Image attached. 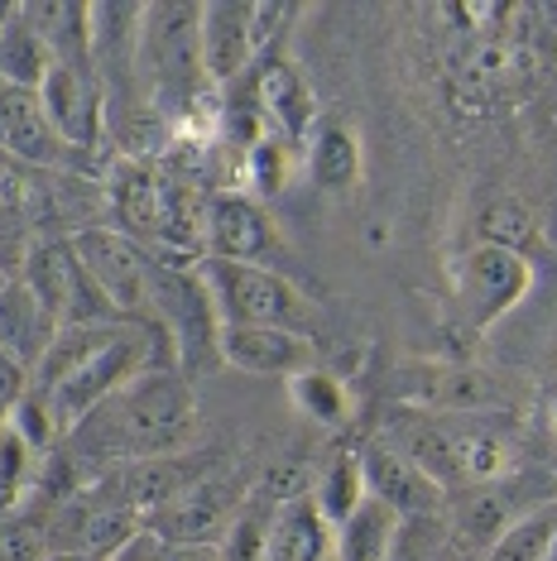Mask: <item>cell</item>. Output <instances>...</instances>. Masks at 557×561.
Wrapping results in <instances>:
<instances>
[{"label":"cell","mask_w":557,"mask_h":561,"mask_svg":"<svg viewBox=\"0 0 557 561\" xmlns=\"http://www.w3.org/2000/svg\"><path fill=\"white\" fill-rule=\"evenodd\" d=\"M197 442V399L183 369H145L62 437L68 461L101 470L149 456H179Z\"/></svg>","instance_id":"1"},{"label":"cell","mask_w":557,"mask_h":561,"mask_svg":"<svg viewBox=\"0 0 557 561\" xmlns=\"http://www.w3.org/2000/svg\"><path fill=\"white\" fill-rule=\"evenodd\" d=\"M395 446L437 484L442 494H447V500L519 470V446L496 417L413 413V423L399 432Z\"/></svg>","instance_id":"2"},{"label":"cell","mask_w":557,"mask_h":561,"mask_svg":"<svg viewBox=\"0 0 557 561\" xmlns=\"http://www.w3.org/2000/svg\"><path fill=\"white\" fill-rule=\"evenodd\" d=\"M159 346L173 355V346L163 336H155V331H145V327H121L111 341H101V346L87 355V360L72 369V375H62L54 389L44 393L48 408H54V423L58 432L68 437L72 427L82 423L92 408H101L111 399L116 389H125L135 375H145V369H173V365H163L159 360ZM179 360V355H173Z\"/></svg>","instance_id":"3"},{"label":"cell","mask_w":557,"mask_h":561,"mask_svg":"<svg viewBox=\"0 0 557 561\" xmlns=\"http://www.w3.org/2000/svg\"><path fill=\"white\" fill-rule=\"evenodd\" d=\"M197 274L212 293L221 327H284L312 336L318 327V308L288 284L278 270L264 264H231V260H197Z\"/></svg>","instance_id":"4"},{"label":"cell","mask_w":557,"mask_h":561,"mask_svg":"<svg viewBox=\"0 0 557 561\" xmlns=\"http://www.w3.org/2000/svg\"><path fill=\"white\" fill-rule=\"evenodd\" d=\"M202 5H145L139 15V48L135 72L155 87V101H193L207 82L202 72V44H197Z\"/></svg>","instance_id":"5"},{"label":"cell","mask_w":557,"mask_h":561,"mask_svg":"<svg viewBox=\"0 0 557 561\" xmlns=\"http://www.w3.org/2000/svg\"><path fill=\"white\" fill-rule=\"evenodd\" d=\"M72 250L87 264V274L96 278V288L106 293V302L121 312V322L159 331V312H155V254L135 240H125L111 226H87V231L72 236ZM169 341V336H163Z\"/></svg>","instance_id":"6"},{"label":"cell","mask_w":557,"mask_h":561,"mask_svg":"<svg viewBox=\"0 0 557 561\" xmlns=\"http://www.w3.org/2000/svg\"><path fill=\"white\" fill-rule=\"evenodd\" d=\"M155 312L159 331L169 336L179 369H202L217 355L221 317L212 308V293L197 274V260H155Z\"/></svg>","instance_id":"7"},{"label":"cell","mask_w":557,"mask_h":561,"mask_svg":"<svg viewBox=\"0 0 557 561\" xmlns=\"http://www.w3.org/2000/svg\"><path fill=\"white\" fill-rule=\"evenodd\" d=\"M557 500V480L548 470H510L504 480H490V484H476V490H462L447 500V528L452 538H457L466 552H490V542L500 538L510 523H519L524 514H534V508L553 504Z\"/></svg>","instance_id":"8"},{"label":"cell","mask_w":557,"mask_h":561,"mask_svg":"<svg viewBox=\"0 0 557 561\" xmlns=\"http://www.w3.org/2000/svg\"><path fill=\"white\" fill-rule=\"evenodd\" d=\"M452 302L471 331H490L500 317H510L534 288V264L504 245H471L452 260Z\"/></svg>","instance_id":"9"},{"label":"cell","mask_w":557,"mask_h":561,"mask_svg":"<svg viewBox=\"0 0 557 561\" xmlns=\"http://www.w3.org/2000/svg\"><path fill=\"white\" fill-rule=\"evenodd\" d=\"M24 284L58 317V327H130V322H121V312L111 308L106 293L96 288V278L87 274L72 240H44V245H34L30 264H24Z\"/></svg>","instance_id":"10"},{"label":"cell","mask_w":557,"mask_h":561,"mask_svg":"<svg viewBox=\"0 0 557 561\" xmlns=\"http://www.w3.org/2000/svg\"><path fill=\"white\" fill-rule=\"evenodd\" d=\"M221 461H217V451H179V456H149V461H125V466H111V470H101V476L87 484V490L96 494V500H106V504H121V508H130V514H155L159 504H169L173 494H183V490H193L197 480H207V476H217Z\"/></svg>","instance_id":"11"},{"label":"cell","mask_w":557,"mask_h":561,"mask_svg":"<svg viewBox=\"0 0 557 561\" xmlns=\"http://www.w3.org/2000/svg\"><path fill=\"white\" fill-rule=\"evenodd\" d=\"M250 490L246 480L226 476V470H217V476L197 480L193 490L173 494L169 504H159L155 514H145L139 523L145 528H155L163 542H202V547H221L226 533H231V523L240 518V508H246Z\"/></svg>","instance_id":"12"},{"label":"cell","mask_w":557,"mask_h":561,"mask_svg":"<svg viewBox=\"0 0 557 561\" xmlns=\"http://www.w3.org/2000/svg\"><path fill=\"white\" fill-rule=\"evenodd\" d=\"M39 106L62 135V145L87 154L101 145V121H106V87H101L92 62H54V72L39 87Z\"/></svg>","instance_id":"13"},{"label":"cell","mask_w":557,"mask_h":561,"mask_svg":"<svg viewBox=\"0 0 557 561\" xmlns=\"http://www.w3.org/2000/svg\"><path fill=\"white\" fill-rule=\"evenodd\" d=\"M395 393L403 403H413L418 413H447V417H490L504 408L496 379L462 365H409Z\"/></svg>","instance_id":"14"},{"label":"cell","mask_w":557,"mask_h":561,"mask_svg":"<svg viewBox=\"0 0 557 561\" xmlns=\"http://www.w3.org/2000/svg\"><path fill=\"white\" fill-rule=\"evenodd\" d=\"M217 355L221 365L255 379H298L303 369H318L312 336L284 331V327H221Z\"/></svg>","instance_id":"15"},{"label":"cell","mask_w":557,"mask_h":561,"mask_svg":"<svg viewBox=\"0 0 557 561\" xmlns=\"http://www.w3.org/2000/svg\"><path fill=\"white\" fill-rule=\"evenodd\" d=\"M255 5L246 0H207L197 20V44H202V72L212 87H231L250 78L255 68V30H250Z\"/></svg>","instance_id":"16"},{"label":"cell","mask_w":557,"mask_h":561,"mask_svg":"<svg viewBox=\"0 0 557 561\" xmlns=\"http://www.w3.org/2000/svg\"><path fill=\"white\" fill-rule=\"evenodd\" d=\"M356 456H361L365 494L389 504L399 518H423V514H442V508H447V494H442L395 442H371V446H361Z\"/></svg>","instance_id":"17"},{"label":"cell","mask_w":557,"mask_h":561,"mask_svg":"<svg viewBox=\"0 0 557 561\" xmlns=\"http://www.w3.org/2000/svg\"><path fill=\"white\" fill-rule=\"evenodd\" d=\"M278 236L270 211L260 207L250 193H212L207 202V260H231V264H260L264 254H274Z\"/></svg>","instance_id":"18"},{"label":"cell","mask_w":557,"mask_h":561,"mask_svg":"<svg viewBox=\"0 0 557 561\" xmlns=\"http://www.w3.org/2000/svg\"><path fill=\"white\" fill-rule=\"evenodd\" d=\"M0 154L34 163V169H68L78 149L62 145V135L39 106V92L0 87Z\"/></svg>","instance_id":"19"},{"label":"cell","mask_w":557,"mask_h":561,"mask_svg":"<svg viewBox=\"0 0 557 561\" xmlns=\"http://www.w3.org/2000/svg\"><path fill=\"white\" fill-rule=\"evenodd\" d=\"M106 211L111 231L149 250L159 240V173L145 159H116L106 173Z\"/></svg>","instance_id":"20"},{"label":"cell","mask_w":557,"mask_h":561,"mask_svg":"<svg viewBox=\"0 0 557 561\" xmlns=\"http://www.w3.org/2000/svg\"><path fill=\"white\" fill-rule=\"evenodd\" d=\"M337 528L322 518L308 490L294 500H274L270 533H264V561H332Z\"/></svg>","instance_id":"21"},{"label":"cell","mask_w":557,"mask_h":561,"mask_svg":"<svg viewBox=\"0 0 557 561\" xmlns=\"http://www.w3.org/2000/svg\"><path fill=\"white\" fill-rule=\"evenodd\" d=\"M58 331H62L58 317L34 298V288L24 284V278H10V284L0 288V351H5L10 360H20L34 375V365L48 355Z\"/></svg>","instance_id":"22"},{"label":"cell","mask_w":557,"mask_h":561,"mask_svg":"<svg viewBox=\"0 0 557 561\" xmlns=\"http://www.w3.org/2000/svg\"><path fill=\"white\" fill-rule=\"evenodd\" d=\"M255 106H260L264 135H278V139H288V145H308L318 106H312L308 82H303L288 62H270L255 78Z\"/></svg>","instance_id":"23"},{"label":"cell","mask_w":557,"mask_h":561,"mask_svg":"<svg viewBox=\"0 0 557 561\" xmlns=\"http://www.w3.org/2000/svg\"><path fill=\"white\" fill-rule=\"evenodd\" d=\"M54 48L39 30L30 24V15L15 5L10 20L0 24V87H15V92H39L44 78L54 72Z\"/></svg>","instance_id":"24"},{"label":"cell","mask_w":557,"mask_h":561,"mask_svg":"<svg viewBox=\"0 0 557 561\" xmlns=\"http://www.w3.org/2000/svg\"><path fill=\"white\" fill-rule=\"evenodd\" d=\"M399 514L379 500H365L356 504V514L346 523H337V542H332V561H389L395 552V538H399Z\"/></svg>","instance_id":"25"},{"label":"cell","mask_w":557,"mask_h":561,"mask_svg":"<svg viewBox=\"0 0 557 561\" xmlns=\"http://www.w3.org/2000/svg\"><path fill=\"white\" fill-rule=\"evenodd\" d=\"M308 178L322 193H351L361 183V139L337 121L318 125L308 135Z\"/></svg>","instance_id":"26"},{"label":"cell","mask_w":557,"mask_h":561,"mask_svg":"<svg viewBox=\"0 0 557 561\" xmlns=\"http://www.w3.org/2000/svg\"><path fill=\"white\" fill-rule=\"evenodd\" d=\"M30 24L48 39L58 62H92V5H72V0H54V5H20Z\"/></svg>","instance_id":"27"},{"label":"cell","mask_w":557,"mask_h":561,"mask_svg":"<svg viewBox=\"0 0 557 561\" xmlns=\"http://www.w3.org/2000/svg\"><path fill=\"white\" fill-rule=\"evenodd\" d=\"M308 494L318 500L322 508V518L332 523H346L351 514H356V504L365 500V480H361V456L356 451H337V456H327V466L312 476L308 484Z\"/></svg>","instance_id":"28"},{"label":"cell","mask_w":557,"mask_h":561,"mask_svg":"<svg viewBox=\"0 0 557 561\" xmlns=\"http://www.w3.org/2000/svg\"><path fill=\"white\" fill-rule=\"evenodd\" d=\"M553 542H557V500L534 508V514H524L519 523H510V528L490 542L486 561H548Z\"/></svg>","instance_id":"29"},{"label":"cell","mask_w":557,"mask_h":561,"mask_svg":"<svg viewBox=\"0 0 557 561\" xmlns=\"http://www.w3.org/2000/svg\"><path fill=\"white\" fill-rule=\"evenodd\" d=\"M288 393H294V403H298V413L303 417H312V423H322V427H341L351 417V393L346 385L332 375V369H303L298 379H288Z\"/></svg>","instance_id":"30"},{"label":"cell","mask_w":557,"mask_h":561,"mask_svg":"<svg viewBox=\"0 0 557 561\" xmlns=\"http://www.w3.org/2000/svg\"><path fill=\"white\" fill-rule=\"evenodd\" d=\"M240 169H246V183L255 187V193L274 197V193H284V187L294 183L298 145H288V139H278V135H260L255 145L240 154Z\"/></svg>","instance_id":"31"},{"label":"cell","mask_w":557,"mask_h":561,"mask_svg":"<svg viewBox=\"0 0 557 561\" xmlns=\"http://www.w3.org/2000/svg\"><path fill=\"white\" fill-rule=\"evenodd\" d=\"M452 547H457V538L447 528V514L403 518L389 561H452Z\"/></svg>","instance_id":"32"},{"label":"cell","mask_w":557,"mask_h":561,"mask_svg":"<svg viewBox=\"0 0 557 561\" xmlns=\"http://www.w3.org/2000/svg\"><path fill=\"white\" fill-rule=\"evenodd\" d=\"M39 461H44V456H39V451H30V446H24L10 427L0 432V518L20 514V500L30 494Z\"/></svg>","instance_id":"33"},{"label":"cell","mask_w":557,"mask_h":561,"mask_svg":"<svg viewBox=\"0 0 557 561\" xmlns=\"http://www.w3.org/2000/svg\"><path fill=\"white\" fill-rule=\"evenodd\" d=\"M270 514H274V500L264 490H250L240 518L231 523L221 542V557L226 561H264V533H270Z\"/></svg>","instance_id":"34"},{"label":"cell","mask_w":557,"mask_h":561,"mask_svg":"<svg viewBox=\"0 0 557 561\" xmlns=\"http://www.w3.org/2000/svg\"><path fill=\"white\" fill-rule=\"evenodd\" d=\"M480 226H486V245H504V250H519L528 236H534V221L524 216L519 202H500V207H490L486 216H480Z\"/></svg>","instance_id":"35"},{"label":"cell","mask_w":557,"mask_h":561,"mask_svg":"<svg viewBox=\"0 0 557 561\" xmlns=\"http://www.w3.org/2000/svg\"><path fill=\"white\" fill-rule=\"evenodd\" d=\"M30 389H34V375L0 351V432L10 427V417H15V408L24 403V393Z\"/></svg>","instance_id":"36"},{"label":"cell","mask_w":557,"mask_h":561,"mask_svg":"<svg viewBox=\"0 0 557 561\" xmlns=\"http://www.w3.org/2000/svg\"><path fill=\"white\" fill-rule=\"evenodd\" d=\"M294 20H298V5H274V0H270V5H255V15H250V30H255V54H264V48H270Z\"/></svg>","instance_id":"37"},{"label":"cell","mask_w":557,"mask_h":561,"mask_svg":"<svg viewBox=\"0 0 557 561\" xmlns=\"http://www.w3.org/2000/svg\"><path fill=\"white\" fill-rule=\"evenodd\" d=\"M163 552H169V542H163L155 528H145V523H139L130 538H125L121 552H111V561H163Z\"/></svg>","instance_id":"38"},{"label":"cell","mask_w":557,"mask_h":561,"mask_svg":"<svg viewBox=\"0 0 557 561\" xmlns=\"http://www.w3.org/2000/svg\"><path fill=\"white\" fill-rule=\"evenodd\" d=\"M163 561H226L221 547H202V542H169Z\"/></svg>","instance_id":"39"},{"label":"cell","mask_w":557,"mask_h":561,"mask_svg":"<svg viewBox=\"0 0 557 561\" xmlns=\"http://www.w3.org/2000/svg\"><path fill=\"white\" fill-rule=\"evenodd\" d=\"M20 202H24V183L15 178V169L0 159V207H20Z\"/></svg>","instance_id":"40"},{"label":"cell","mask_w":557,"mask_h":561,"mask_svg":"<svg viewBox=\"0 0 557 561\" xmlns=\"http://www.w3.org/2000/svg\"><path fill=\"white\" fill-rule=\"evenodd\" d=\"M48 561H96V557H78V552H54Z\"/></svg>","instance_id":"41"},{"label":"cell","mask_w":557,"mask_h":561,"mask_svg":"<svg viewBox=\"0 0 557 561\" xmlns=\"http://www.w3.org/2000/svg\"><path fill=\"white\" fill-rule=\"evenodd\" d=\"M548 423L557 427V389H553V417H548Z\"/></svg>","instance_id":"42"},{"label":"cell","mask_w":557,"mask_h":561,"mask_svg":"<svg viewBox=\"0 0 557 561\" xmlns=\"http://www.w3.org/2000/svg\"><path fill=\"white\" fill-rule=\"evenodd\" d=\"M10 10H15V5H0V24H5V20H10Z\"/></svg>","instance_id":"43"},{"label":"cell","mask_w":557,"mask_h":561,"mask_svg":"<svg viewBox=\"0 0 557 561\" xmlns=\"http://www.w3.org/2000/svg\"><path fill=\"white\" fill-rule=\"evenodd\" d=\"M548 561H557V542H553V552H548Z\"/></svg>","instance_id":"44"},{"label":"cell","mask_w":557,"mask_h":561,"mask_svg":"<svg viewBox=\"0 0 557 561\" xmlns=\"http://www.w3.org/2000/svg\"><path fill=\"white\" fill-rule=\"evenodd\" d=\"M5 284H10V278H5V274H0V288H5Z\"/></svg>","instance_id":"45"}]
</instances>
